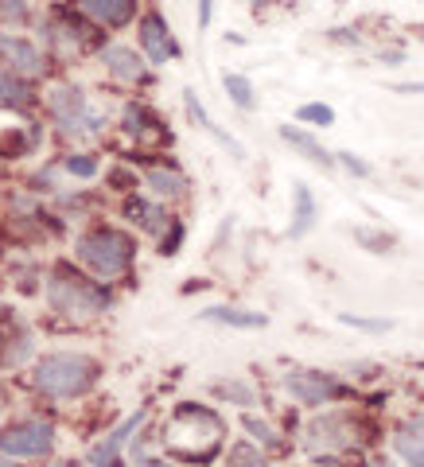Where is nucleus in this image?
Instances as JSON below:
<instances>
[{"label":"nucleus","instance_id":"obj_1","mask_svg":"<svg viewBox=\"0 0 424 467\" xmlns=\"http://www.w3.org/2000/svg\"><path fill=\"white\" fill-rule=\"evenodd\" d=\"M222 436H226V425L218 420V413H211V409H202V405H180L164 429V444L180 460L199 463V460L214 456Z\"/></svg>","mask_w":424,"mask_h":467},{"label":"nucleus","instance_id":"obj_2","mask_svg":"<svg viewBox=\"0 0 424 467\" xmlns=\"http://www.w3.org/2000/svg\"><path fill=\"white\" fill-rule=\"evenodd\" d=\"M98 382V362L86 355H47L36 367V389L47 398H78Z\"/></svg>","mask_w":424,"mask_h":467},{"label":"nucleus","instance_id":"obj_3","mask_svg":"<svg viewBox=\"0 0 424 467\" xmlns=\"http://www.w3.org/2000/svg\"><path fill=\"white\" fill-rule=\"evenodd\" d=\"M78 261L90 265L98 276H117L133 261V238L121 230H109V226L90 230L78 238Z\"/></svg>","mask_w":424,"mask_h":467},{"label":"nucleus","instance_id":"obj_4","mask_svg":"<svg viewBox=\"0 0 424 467\" xmlns=\"http://www.w3.org/2000/svg\"><path fill=\"white\" fill-rule=\"evenodd\" d=\"M47 296L55 304V312H63V316H98V312L109 308V292L90 285V281H82V276L70 273L67 265H58L51 273Z\"/></svg>","mask_w":424,"mask_h":467},{"label":"nucleus","instance_id":"obj_5","mask_svg":"<svg viewBox=\"0 0 424 467\" xmlns=\"http://www.w3.org/2000/svg\"><path fill=\"white\" fill-rule=\"evenodd\" d=\"M51 444H55V429L47 420H24V425H12L8 432H0V456L36 460V456H47Z\"/></svg>","mask_w":424,"mask_h":467},{"label":"nucleus","instance_id":"obj_6","mask_svg":"<svg viewBox=\"0 0 424 467\" xmlns=\"http://www.w3.org/2000/svg\"><path fill=\"white\" fill-rule=\"evenodd\" d=\"M47 106L55 113V121L67 129V133H94V129L101 125V117L86 106V94L78 90V86H58V90H51Z\"/></svg>","mask_w":424,"mask_h":467},{"label":"nucleus","instance_id":"obj_7","mask_svg":"<svg viewBox=\"0 0 424 467\" xmlns=\"http://www.w3.org/2000/svg\"><path fill=\"white\" fill-rule=\"evenodd\" d=\"M350 436H355V429H350V417L343 413H327V417H319L308 425V444L315 456H335V451H343L350 448Z\"/></svg>","mask_w":424,"mask_h":467},{"label":"nucleus","instance_id":"obj_8","mask_svg":"<svg viewBox=\"0 0 424 467\" xmlns=\"http://www.w3.org/2000/svg\"><path fill=\"white\" fill-rule=\"evenodd\" d=\"M0 67H5L8 75H20V78H39L43 75V55L27 39L0 36Z\"/></svg>","mask_w":424,"mask_h":467},{"label":"nucleus","instance_id":"obj_9","mask_svg":"<svg viewBox=\"0 0 424 467\" xmlns=\"http://www.w3.org/2000/svg\"><path fill=\"white\" fill-rule=\"evenodd\" d=\"M284 386H288L292 398L304 401V405H324L327 398H335V393H339V382H335V378H327V374H319V370H292V374L284 378Z\"/></svg>","mask_w":424,"mask_h":467},{"label":"nucleus","instance_id":"obj_10","mask_svg":"<svg viewBox=\"0 0 424 467\" xmlns=\"http://www.w3.org/2000/svg\"><path fill=\"white\" fill-rule=\"evenodd\" d=\"M144 417H149V413L140 409V413H133L129 420H121V425H117V429L106 436V441L90 448V463H94V467H117V456H121L125 441H129V436H133V432L144 425Z\"/></svg>","mask_w":424,"mask_h":467},{"label":"nucleus","instance_id":"obj_11","mask_svg":"<svg viewBox=\"0 0 424 467\" xmlns=\"http://www.w3.org/2000/svg\"><path fill=\"white\" fill-rule=\"evenodd\" d=\"M140 43H144V51H149L152 63H168L171 55H180V47H175V39L168 32V24L160 20V16H144L140 24Z\"/></svg>","mask_w":424,"mask_h":467},{"label":"nucleus","instance_id":"obj_12","mask_svg":"<svg viewBox=\"0 0 424 467\" xmlns=\"http://www.w3.org/2000/svg\"><path fill=\"white\" fill-rule=\"evenodd\" d=\"M78 8L106 27H125L137 16V0H78Z\"/></svg>","mask_w":424,"mask_h":467},{"label":"nucleus","instance_id":"obj_13","mask_svg":"<svg viewBox=\"0 0 424 467\" xmlns=\"http://www.w3.org/2000/svg\"><path fill=\"white\" fill-rule=\"evenodd\" d=\"M393 448H398V456L408 460V467H424V413L405 420L393 436Z\"/></svg>","mask_w":424,"mask_h":467},{"label":"nucleus","instance_id":"obj_14","mask_svg":"<svg viewBox=\"0 0 424 467\" xmlns=\"http://www.w3.org/2000/svg\"><path fill=\"white\" fill-rule=\"evenodd\" d=\"M106 67H109V75L113 78H121V82H140L144 78V63H140V55L137 51H129V47H106Z\"/></svg>","mask_w":424,"mask_h":467},{"label":"nucleus","instance_id":"obj_15","mask_svg":"<svg viewBox=\"0 0 424 467\" xmlns=\"http://www.w3.org/2000/svg\"><path fill=\"white\" fill-rule=\"evenodd\" d=\"M281 137L292 144V149H300L304 156L312 160V164H319V168H331V164H335V156H327V152H324V144H319L315 137H308V133H300V129L284 125V129H281Z\"/></svg>","mask_w":424,"mask_h":467},{"label":"nucleus","instance_id":"obj_16","mask_svg":"<svg viewBox=\"0 0 424 467\" xmlns=\"http://www.w3.org/2000/svg\"><path fill=\"white\" fill-rule=\"evenodd\" d=\"M187 113H191V117H195V125H199V129H207V133H211V137H214L218 144H226V149H230L233 156H242V144H238V140H233V137H226V133H222V129H218V125L211 121V117H207V109H202V106H199V98H195L191 90H187Z\"/></svg>","mask_w":424,"mask_h":467},{"label":"nucleus","instance_id":"obj_17","mask_svg":"<svg viewBox=\"0 0 424 467\" xmlns=\"http://www.w3.org/2000/svg\"><path fill=\"white\" fill-rule=\"evenodd\" d=\"M202 319H214V324H230V327H265V316L257 312H242V308H207Z\"/></svg>","mask_w":424,"mask_h":467},{"label":"nucleus","instance_id":"obj_18","mask_svg":"<svg viewBox=\"0 0 424 467\" xmlns=\"http://www.w3.org/2000/svg\"><path fill=\"white\" fill-rule=\"evenodd\" d=\"M144 180H149V187L156 195H164V199H180L183 195V175H175V171H164V168H152L149 175H144Z\"/></svg>","mask_w":424,"mask_h":467},{"label":"nucleus","instance_id":"obj_19","mask_svg":"<svg viewBox=\"0 0 424 467\" xmlns=\"http://www.w3.org/2000/svg\"><path fill=\"white\" fill-rule=\"evenodd\" d=\"M315 223V199L308 187H296V223H292V238H300V234H308V226Z\"/></svg>","mask_w":424,"mask_h":467},{"label":"nucleus","instance_id":"obj_20","mask_svg":"<svg viewBox=\"0 0 424 467\" xmlns=\"http://www.w3.org/2000/svg\"><path fill=\"white\" fill-rule=\"evenodd\" d=\"M27 86L24 82H16V75H0V101H5V106H27Z\"/></svg>","mask_w":424,"mask_h":467},{"label":"nucleus","instance_id":"obj_21","mask_svg":"<svg viewBox=\"0 0 424 467\" xmlns=\"http://www.w3.org/2000/svg\"><path fill=\"white\" fill-rule=\"evenodd\" d=\"M129 214L137 218V223L144 226V230H164V214H160L156 207H149V202H140V199H129V207H125Z\"/></svg>","mask_w":424,"mask_h":467},{"label":"nucleus","instance_id":"obj_22","mask_svg":"<svg viewBox=\"0 0 424 467\" xmlns=\"http://www.w3.org/2000/svg\"><path fill=\"white\" fill-rule=\"evenodd\" d=\"M222 86H226V94H230L233 101H238L242 109H253V86L245 82L242 75H226V78H222Z\"/></svg>","mask_w":424,"mask_h":467},{"label":"nucleus","instance_id":"obj_23","mask_svg":"<svg viewBox=\"0 0 424 467\" xmlns=\"http://www.w3.org/2000/svg\"><path fill=\"white\" fill-rule=\"evenodd\" d=\"M230 467H269L265 456L253 448V444H233L230 451Z\"/></svg>","mask_w":424,"mask_h":467},{"label":"nucleus","instance_id":"obj_24","mask_svg":"<svg viewBox=\"0 0 424 467\" xmlns=\"http://www.w3.org/2000/svg\"><path fill=\"white\" fill-rule=\"evenodd\" d=\"M296 117H300L304 125H331V121H335L331 106H319V101H312V106H300Z\"/></svg>","mask_w":424,"mask_h":467},{"label":"nucleus","instance_id":"obj_25","mask_svg":"<svg viewBox=\"0 0 424 467\" xmlns=\"http://www.w3.org/2000/svg\"><path fill=\"white\" fill-rule=\"evenodd\" d=\"M214 393H222V398H233V401H242V405H253L250 386H242V382H218Z\"/></svg>","mask_w":424,"mask_h":467},{"label":"nucleus","instance_id":"obj_26","mask_svg":"<svg viewBox=\"0 0 424 467\" xmlns=\"http://www.w3.org/2000/svg\"><path fill=\"white\" fill-rule=\"evenodd\" d=\"M67 171L70 175H82V180H90V175H98V160L94 156H70L67 160Z\"/></svg>","mask_w":424,"mask_h":467},{"label":"nucleus","instance_id":"obj_27","mask_svg":"<svg viewBox=\"0 0 424 467\" xmlns=\"http://www.w3.org/2000/svg\"><path fill=\"white\" fill-rule=\"evenodd\" d=\"M339 319L346 327H358V331H389V319H362V316H350V312H343Z\"/></svg>","mask_w":424,"mask_h":467},{"label":"nucleus","instance_id":"obj_28","mask_svg":"<svg viewBox=\"0 0 424 467\" xmlns=\"http://www.w3.org/2000/svg\"><path fill=\"white\" fill-rule=\"evenodd\" d=\"M0 16H5V20H12V24L27 20V8H24V0H0Z\"/></svg>","mask_w":424,"mask_h":467},{"label":"nucleus","instance_id":"obj_29","mask_svg":"<svg viewBox=\"0 0 424 467\" xmlns=\"http://www.w3.org/2000/svg\"><path fill=\"white\" fill-rule=\"evenodd\" d=\"M245 429H250L261 444H276V436H273V429L265 425V420H257V417H245Z\"/></svg>","mask_w":424,"mask_h":467},{"label":"nucleus","instance_id":"obj_30","mask_svg":"<svg viewBox=\"0 0 424 467\" xmlns=\"http://www.w3.org/2000/svg\"><path fill=\"white\" fill-rule=\"evenodd\" d=\"M339 156H343V164H346L350 171H355V175H367V171H370V168H367V164H362V160H358V156H350V152H339Z\"/></svg>","mask_w":424,"mask_h":467},{"label":"nucleus","instance_id":"obj_31","mask_svg":"<svg viewBox=\"0 0 424 467\" xmlns=\"http://www.w3.org/2000/svg\"><path fill=\"white\" fill-rule=\"evenodd\" d=\"M398 94H424V82H401Z\"/></svg>","mask_w":424,"mask_h":467},{"label":"nucleus","instance_id":"obj_32","mask_svg":"<svg viewBox=\"0 0 424 467\" xmlns=\"http://www.w3.org/2000/svg\"><path fill=\"white\" fill-rule=\"evenodd\" d=\"M199 24H202V27L211 24V0H199Z\"/></svg>","mask_w":424,"mask_h":467},{"label":"nucleus","instance_id":"obj_33","mask_svg":"<svg viewBox=\"0 0 424 467\" xmlns=\"http://www.w3.org/2000/svg\"><path fill=\"white\" fill-rule=\"evenodd\" d=\"M413 32H417V36H420V39H424V24H417V27H413Z\"/></svg>","mask_w":424,"mask_h":467},{"label":"nucleus","instance_id":"obj_34","mask_svg":"<svg viewBox=\"0 0 424 467\" xmlns=\"http://www.w3.org/2000/svg\"><path fill=\"white\" fill-rule=\"evenodd\" d=\"M374 467H393V463H389V460H377V463H374Z\"/></svg>","mask_w":424,"mask_h":467}]
</instances>
